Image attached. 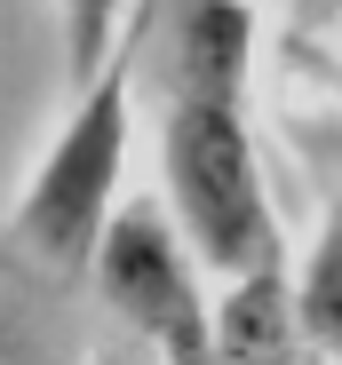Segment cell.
Returning a JSON list of instances; mask_svg holds the SVG:
<instances>
[{"mask_svg": "<svg viewBox=\"0 0 342 365\" xmlns=\"http://www.w3.org/2000/svg\"><path fill=\"white\" fill-rule=\"evenodd\" d=\"M151 9L159 0H144L120 56L72 88V111H64V128H56L48 159L32 167L24 182V199L9 215V238H16V255H32L40 270L56 278H88L96 247H104V230L111 215H120V175H128V103H136V40L151 32Z\"/></svg>", "mask_w": 342, "mask_h": 365, "instance_id": "7a4b0ae2", "label": "cell"}, {"mask_svg": "<svg viewBox=\"0 0 342 365\" xmlns=\"http://www.w3.org/2000/svg\"><path fill=\"white\" fill-rule=\"evenodd\" d=\"M56 9H64V72L80 88L120 56V16H136L144 0H56Z\"/></svg>", "mask_w": 342, "mask_h": 365, "instance_id": "8992f818", "label": "cell"}, {"mask_svg": "<svg viewBox=\"0 0 342 365\" xmlns=\"http://www.w3.org/2000/svg\"><path fill=\"white\" fill-rule=\"evenodd\" d=\"M295 302H303V341L342 357V199L326 207L318 238H311V262L295 278Z\"/></svg>", "mask_w": 342, "mask_h": 365, "instance_id": "5b68a950", "label": "cell"}, {"mask_svg": "<svg viewBox=\"0 0 342 365\" xmlns=\"http://www.w3.org/2000/svg\"><path fill=\"white\" fill-rule=\"evenodd\" d=\"M151 80H159L167 207L183 215L207 270L247 278V270L287 262L271 191H263V151L247 128L255 9L247 0H159L151 9Z\"/></svg>", "mask_w": 342, "mask_h": 365, "instance_id": "6da1fadb", "label": "cell"}, {"mask_svg": "<svg viewBox=\"0 0 342 365\" xmlns=\"http://www.w3.org/2000/svg\"><path fill=\"white\" fill-rule=\"evenodd\" d=\"M199 247H191V230L176 207H159V199H120V215H111L104 230V247L88 262L96 278V302L111 318H120L128 334H144L151 349L167 357H207L215 349V302L199 294Z\"/></svg>", "mask_w": 342, "mask_h": 365, "instance_id": "3957f363", "label": "cell"}, {"mask_svg": "<svg viewBox=\"0 0 342 365\" xmlns=\"http://www.w3.org/2000/svg\"><path fill=\"white\" fill-rule=\"evenodd\" d=\"M215 349H223V357H287V349H311L287 262L231 278V294L215 302Z\"/></svg>", "mask_w": 342, "mask_h": 365, "instance_id": "277c9868", "label": "cell"}]
</instances>
